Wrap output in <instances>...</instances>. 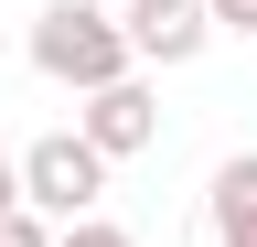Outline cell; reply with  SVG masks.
<instances>
[{
	"label": "cell",
	"mask_w": 257,
	"mask_h": 247,
	"mask_svg": "<svg viewBox=\"0 0 257 247\" xmlns=\"http://www.w3.org/2000/svg\"><path fill=\"white\" fill-rule=\"evenodd\" d=\"M0 247H54V226H43V215H22V204H11V215H0Z\"/></svg>",
	"instance_id": "7"
},
{
	"label": "cell",
	"mask_w": 257,
	"mask_h": 247,
	"mask_svg": "<svg viewBox=\"0 0 257 247\" xmlns=\"http://www.w3.org/2000/svg\"><path fill=\"white\" fill-rule=\"evenodd\" d=\"M75 140L96 150V161H140V150L161 140V97L140 75H118V86H96L86 97V118H75Z\"/></svg>",
	"instance_id": "3"
},
{
	"label": "cell",
	"mask_w": 257,
	"mask_h": 247,
	"mask_svg": "<svg viewBox=\"0 0 257 247\" xmlns=\"http://www.w3.org/2000/svg\"><path fill=\"white\" fill-rule=\"evenodd\" d=\"M11 204H22V194H11V150H0V215H11Z\"/></svg>",
	"instance_id": "9"
},
{
	"label": "cell",
	"mask_w": 257,
	"mask_h": 247,
	"mask_svg": "<svg viewBox=\"0 0 257 247\" xmlns=\"http://www.w3.org/2000/svg\"><path fill=\"white\" fill-rule=\"evenodd\" d=\"M32 65H43L54 86H75V97H96V86H118V75H140L107 0H43V22H32Z\"/></svg>",
	"instance_id": "1"
},
{
	"label": "cell",
	"mask_w": 257,
	"mask_h": 247,
	"mask_svg": "<svg viewBox=\"0 0 257 247\" xmlns=\"http://www.w3.org/2000/svg\"><path fill=\"white\" fill-rule=\"evenodd\" d=\"M54 247H140V236L107 226V215H75V226H54Z\"/></svg>",
	"instance_id": "6"
},
{
	"label": "cell",
	"mask_w": 257,
	"mask_h": 247,
	"mask_svg": "<svg viewBox=\"0 0 257 247\" xmlns=\"http://www.w3.org/2000/svg\"><path fill=\"white\" fill-rule=\"evenodd\" d=\"M0 54H11V33H0Z\"/></svg>",
	"instance_id": "10"
},
{
	"label": "cell",
	"mask_w": 257,
	"mask_h": 247,
	"mask_svg": "<svg viewBox=\"0 0 257 247\" xmlns=\"http://www.w3.org/2000/svg\"><path fill=\"white\" fill-rule=\"evenodd\" d=\"M118 33H128V65H193L214 43V22H204V0H128Z\"/></svg>",
	"instance_id": "4"
},
{
	"label": "cell",
	"mask_w": 257,
	"mask_h": 247,
	"mask_svg": "<svg viewBox=\"0 0 257 247\" xmlns=\"http://www.w3.org/2000/svg\"><path fill=\"white\" fill-rule=\"evenodd\" d=\"M204 226H214V247H257V150H236V161L214 172Z\"/></svg>",
	"instance_id": "5"
},
{
	"label": "cell",
	"mask_w": 257,
	"mask_h": 247,
	"mask_svg": "<svg viewBox=\"0 0 257 247\" xmlns=\"http://www.w3.org/2000/svg\"><path fill=\"white\" fill-rule=\"evenodd\" d=\"M11 194H22V215H43V226H75V215H96V194H107V161H96L75 129H43L32 150H11Z\"/></svg>",
	"instance_id": "2"
},
{
	"label": "cell",
	"mask_w": 257,
	"mask_h": 247,
	"mask_svg": "<svg viewBox=\"0 0 257 247\" xmlns=\"http://www.w3.org/2000/svg\"><path fill=\"white\" fill-rule=\"evenodd\" d=\"M204 22L214 33H257V0H204Z\"/></svg>",
	"instance_id": "8"
}]
</instances>
